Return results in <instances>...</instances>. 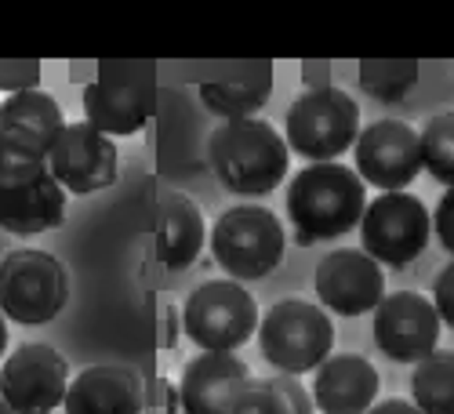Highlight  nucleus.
<instances>
[{"instance_id":"nucleus-7","label":"nucleus","mask_w":454,"mask_h":414,"mask_svg":"<svg viewBox=\"0 0 454 414\" xmlns=\"http://www.w3.org/2000/svg\"><path fill=\"white\" fill-rule=\"evenodd\" d=\"M157 62H98L95 81L84 88V117L102 135H138L157 109Z\"/></svg>"},{"instance_id":"nucleus-24","label":"nucleus","mask_w":454,"mask_h":414,"mask_svg":"<svg viewBox=\"0 0 454 414\" xmlns=\"http://www.w3.org/2000/svg\"><path fill=\"white\" fill-rule=\"evenodd\" d=\"M414 81H419V62H382V59H364L360 62V84L378 98V102H400Z\"/></svg>"},{"instance_id":"nucleus-6","label":"nucleus","mask_w":454,"mask_h":414,"mask_svg":"<svg viewBox=\"0 0 454 414\" xmlns=\"http://www.w3.org/2000/svg\"><path fill=\"white\" fill-rule=\"evenodd\" d=\"M69 302L66 266L41 251L19 247L0 258V313L22 327H41L55 320Z\"/></svg>"},{"instance_id":"nucleus-15","label":"nucleus","mask_w":454,"mask_h":414,"mask_svg":"<svg viewBox=\"0 0 454 414\" xmlns=\"http://www.w3.org/2000/svg\"><path fill=\"white\" fill-rule=\"evenodd\" d=\"M254 379L251 367L233 353H200L182 367L178 407L182 414H230L233 396Z\"/></svg>"},{"instance_id":"nucleus-9","label":"nucleus","mask_w":454,"mask_h":414,"mask_svg":"<svg viewBox=\"0 0 454 414\" xmlns=\"http://www.w3.org/2000/svg\"><path fill=\"white\" fill-rule=\"evenodd\" d=\"M433 233V215L411 193H382L374 197L360 218L364 251L378 266L403 269L419 258Z\"/></svg>"},{"instance_id":"nucleus-29","label":"nucleus","mask_w":454,"mask_h":414,"mask_svg":"<svg viewBox=\"0 0 454 414\" xmlns=\"http://www.w3.org/2000/svg\"><path fill=\"white\" fill-rule=\"evenodd\" d=\"M433 233H436V240L443 244V251L454 254V185H450V190H443V197L436 200Z\"/></svg>"},{"instance_id":"nucleus-8","label":"nucleus","mask_w":454,"mask_h":414,"mask_svg":"<svg viewBox=\"0 0 454 414\" xmlns=\"http://www.w3.org/2000/svg\"><path fill=\"white\" fill-rule=\"evenodd\" d=\"M182 327L204 353H233L258 331V302L240 280H207L189 291Z\"/></svg>"},{"instance_id":"nucleus-23","label":"nucleus","mask_w":454,"mask_h":414,"mask_svg":"<svg viewBox=\"0 0 454 414\" xmlns=\"http://www.w3.org/2000/svg\"><path fill=\"white\" fill-rule=\"evenodd\" d=\"M51 149L19 131H0V185H26L48 175Z\"/></svg>"},{"instance_id":"nucleus-31","label":"nucleus","mask_w":454,"mask_h":414,"mask_svg":"<svg viewBox=\"0 0 454 414\" xmlns=\"http://www.w3.org/2000/svg\"><path fill=\"white\" fill-rule=\"evenodd\" d=\"M301 84L306 91L331 88V62H301Z\"/></svg>"},{"instance_id":"nucleus-32","label":"nucleus","mask_w":454,"mask_h":414,"mask_svg":"<svg viewBox=\"0 0 454 414\" xmlns=\"http://www.w3.org/2000/svg\"><path fill=\"white\" fill-rule=\"evenodd\" d=\"M367 414H422V410H419V403H414V400H400V396H393V400L374 403Z\"/></svg>"},{"instance_id":"nucleus-33","label":"nucleus","mask_w":454,"mask_h":414,"mask_svg":"<svg viewBox=\"0 0 454 414\" xmlns=\"http://www.w3.org/2000/svg\"><path fill=\"white\" fill-rule=\"evenodd\" d=\"M8 353V316L0 313V356Z\"/></svg>"},{"instance_id":"nucleus-26","label":"nucleus","mask_w":454,"mask_h":414,"mask_svg":"<svg viewBox=\"0 0 454 414\" xmlns=\"http://www.w3.org/2000/svg\"><path fill=\"white\" fill-rule=\"evenodd\" d=\"M230 414H291L287 400L270 379H251L230 403Z\"/></svg>"},{"instance_id":"nucleus-30","label":"nucleus","mask_w":454,"mask_h":414,"mask_svg":"<svg viewBox=\"0 0 454 414\" xmlns=\"http://www.w3.org/2000/svg\"><path fill=\"white\" fill-rule=\"evenodd\" d=\"M433 306H436L440 320L447 327H454V262L440 269V277L433 284Z\"/></svg>"},{"instance_id":"nucleus-21","label":"nucleus","mask_w":454,"mask_h":414,"mask_svg":"<svg viewBox=\"0 0 454 414\" xmlns=\"http://www.w3.org/2000/svg\"><path fill=\"white\" fill-rule=\"evenodd\" d=\"M0 131H19L41 145H55V138L66 131L62 105L48 91H22L0 102Z\"/></svg>"},{"instance_id":"nucleus-11","label":"nucleus","mask_w":454,"mask_h":414,"mask_svg":"<svg viewBox=\"0 0 454 414\" xmlns=\"http://www.w3.org/2000/svg\"><path fill=\"white\" fill-rule=\"evenodd\" d=\"M356 175L382 193H403L419 178L422 164V135L403 121L367 124L353 145Z\"/></svg>"},{"instance_id":"nucleus-34","label":"nucleus","mask_w":454,"mask_h":414,"mask_svg":"<svg viewBox=\"0 0 454 414\" xmlns=\"http://www.w3.org/2000/svg\"><path fill=\"white\" fill-rule=\"evenodd\" d=\"M0 414H15V410H12L8 403H4V396H0Z\"/></svg>"},{"instance_id":"nucleus-5","label":"nucleus","mask_w":454,"mask_h":414,"mask_svg":"<svg viewBox=\"0 0 454 414\" xmlns=\"http://www.w3.org/2000/svg\"><path fill=\"white\" fill-rule=\"evenodd\" d=\"M211 254L233 280H262L284 262V225L270 207L240 204L222 211L211 225Z\"/></svg>"},{"instance_id":"nucleus-4","label":"nucleus","mask_w":454,"mask_h":414,"mask_svg":"<svg viewBox=\"0 0 454 414\" xmlns=\"http://www.w3.org/2000/svg\"><path fill=\"white\" fill-rule=\"evenodd\" d=\"M258 346L273 371L301 379L331 356L334 327L320 306L306 298H284L258 320Z\"/></svg>"},{"instance_id":"nucleus-19","label":"nucleus","mask_w":454,"mask_h":414,"mask_svg":"<svg viewBox=\"0 0 454 414\" xmlns=\"http://www.w3.org/2000/svg\"><path fill=\"white\" fill-rule=\"evenodd\" d=\"M66 218V190L55 175H41L26 185H0V230L12 237H41L59 230Z\"/></svg>"},{"instance_id":"nucleus-18","label":"nucleus","mask_w":454,"mask_h":414,"mask_svg":"<svg viewBox=\"0 0 454 414\" xmlns=\"http://www.w3.org/2000/svg\"><path fill=\"white\" fill-rule=\"evenodd\" d=\"M200 102L222 121H251L270 102L273 62H230V69L197 81Z\"/></svg>"},{"instance_id":"nucleus-14","label":"nucleus","mask_w":454,"mask_h":414,"mask_svg":"<svg viewBox=\"0 0 454 414\" xmlns=\"http://www.w3.org/2000/svg\"><path fill=\"white\" fill-rule=\"evenodd\" d=\"M317 298L324 309L338 316H364L374 313L378 302L386 298V277L382 266L364 247H338L320 258L313 277Z\"/></svg>"},{"instance_id":"nucleus-28","label":"nucleus","mask_w":454,"mask_h":414,"mask_svg":"<svg viewBox=\"0 0 454 414\" xmlns=\"http://www.w3.org/2000/svg\"><path fill=\"white\" fill-rule=\"evenodd\" d=\"M270 382L280 389V396L287 400V407H291V414H313L317 410V403H313V396H309V389L301 386V379L298 374H270Z\"/></svg>"},{"instance_id":"nucleus-22","label":"nucleus","mask_w":454,"mask_h":414,"mask_svg":"<svg viewBox=\"0 0 454 414\" xmlns=\"http://www.w3.org/2000/svg\"><path fill=\"white\" fill-rule=\"evenodd\" d=\"M411 396L422 414H454V349H433L414 363Z\"/></svg>"},{"instance_id":"nucleus-2","label":"nucleus","mask_w":454,"mask_h":414,"mask_svg":"<svg viewBox=\"0 0 454 414\" xmlns=\"http://www.w3.org/2000/svg\"><path fill=\"white\" fill-rule=\"evenodd\" d=\"M207 160L218 182L237 197H266L287 178L291 149L266 121H225L207 138Z\"/></svg>"},{"instance_id":"nucleus-20","label":"nucleus","mask_w":454,"mask_h":414,"mask_svg":"<svg viewBox=\"0 0 454 414\" xmlns=\"http://www.w3.org/2000/svg\"><path fill=\"white\" fill-rule=\"evenodd\" d=\"M160 207H164V230L157 240V258L164 262V269L182 273L200 258L207 244V225L200 207L185 193H164Z\"/></svg>"},{"instance_id":"nucleus-3","label":"nucleus","mask_w":454,"mask_h":414,"mask_svg":"<svg viewBox=\"0 0 454 414\" xmlns=\"http://www.w3.org/2000/svg\"><path fill=\"white\" fill-rule=\"evenodd\" d=\"M360 138V105L342 88L298 95L284 121V142L309 164H334Z\"/></svg>"},{"instance_id":"nucleus-17","label":"nucleus","mask_w":454,"mask_h":414,"mask_svg":"<svg viewBox=\"0 0 454 414\" xmlns=\"http://www.w3.org/2000/svg\"><path fill=\"white\" fill-rule=\"evenodd\" d=\"M378 371L367 356L338 353L317 367L313 403L320 414H367L378 400Z\"/></svg>"},{"instance_id":"nucleus-25","label":"nucleus","mask_w":454,"mask_h":414,"mask_svg":"<svg viewBox=\"0 0 454 414\" xmlns=\"http://www.w3.org/2000/svg\"><path fill=\"white\" fill-rule=\"evenodd\" d=\"M422 135V164L436 182H447V190L454 185V109L436 113L433 121H426Z\"/></svg>"},{"instance_id":"nucleus-10","label":"nucleus","mask_w":454,"mask_h":414,"mask_svg":"<svg viewBox=\"0 0 454 414\" xmlns=\"http://www.w3.org/2000/svg\"><path fill=\"white\" fill-rule=\"evenodd\" d=\"M69 363L48 342L19 346L0 367V396L15 414H51L66 403Z\"/></svg>"},{"instance_id":"nucleus-12","label":"nucleus","mask_w":454,"mask_h":414,"mask_svg":"<svg viewBox=\"0 0 454 414\" xmlns=\"http://www.w3.org/2000/svg\"><path fill=\"white\" fill-rule=\"evenodd\" d=\"M440 313L419 291H393L374 309V342L393 363H422L440 342Z\"/></svg>"},{"instance_id":"nucleus-1","label":"nucleus","mask_w":454,"mask_h":414,"mask_svg":"<svg viewBox=\"0 0 454 414\" xmlns=\"http://www.w3.org/2000/svg\"><path fill=\"white\" fill-rule=\"evenodd\" d=\"M367 211V182L346 164H306L287 185V218L298 244L338 240Z\"/></svg>"},{"instance_id":"nucleus-27","label":"nucleus","mask_w":454,"mask_h":414,"mask_svg":"<svg viewBox=\"0 0 454 414\" xmlns=\"http://www.w3.org/2000/svg\"><path fill=\"white\" fill-rule=\"evenodd\" d=\"M36 84H41V62L36 59H0V91L22 95L36 91Z\"/></svg>"},{"instance_id":"nucleus-13","label":"nucleus","mask_w":454,"mask_h":414,"mask_svg":"<svg viewBox=\"0 0 454 414\" xmlns=\"http://www.w3.org/2000/svg\"><path fill=\"white\" fill-rule=\"evenodd\" d=\"M48 171L55 175V182L66 193H98L109 190L117 182L121 171V153L113 145L109 135H102L98 128L84 124H66V131L55 138L51 153H48Z\"/></svg>"},{"instance_id":"nucleus-16","label":"nucleus","mask_w":454,"mask_h":414,"mask_svg":"<svg viewBox=\"0 0 454 414\" xmlns=\"http://www.w3.org/2000/svg\"><path fill=\"white\" fill-rule=\"evenodd\" d=\"M66 414H142L145 410V386L124 363H95L84 367L69 382Z\"/></svg>"}]
</instances>
